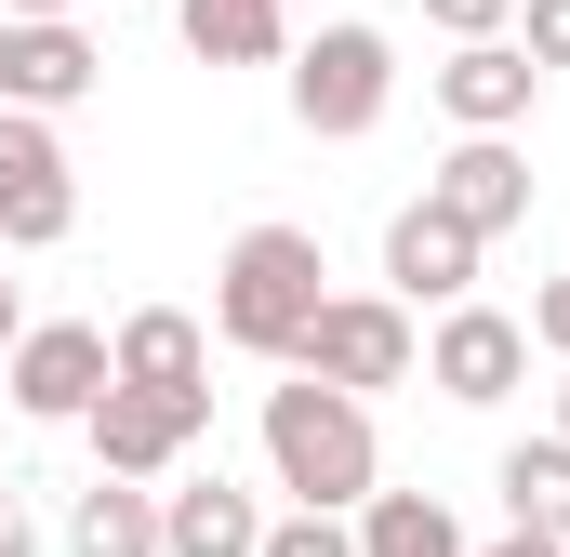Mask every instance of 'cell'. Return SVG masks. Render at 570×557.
<instances>
[{
    "mask_svg": "<svg viewBox=\"0 0 570 557\" xmlns=\"http://www.w3.org/2000/svg\"><path fill=\"white\" fill-rule=\"evenodd\" d=\"M531 345H558V359H570V278H544V292H531Z\"/></svg>",
    "mask_w": 570,
    "mask_h": 557,
    "instance_id": "22",
    "label": "cell"
},
{
    "mask_svg": "<svg viewBox=\"0 0 570 557\" xmlns=\"http://www.w3.org/2000/svg\"><path fill=\"white\" fill-rule=\"evenodd\" d=\"M438 40H491V27H518V0H412Z\"/></svg>",
    "mask_w": 570,
    "mask_h": 557,
    "instance_id": "21",
    "label": "cell"
},
{
    "mask_svg": "<svg viewBox=\"0 0 570 557\" xmlns=\"http://www.w3.org/2000/svg\"><path fill=\"white\" fill-rule=\"evenodd\" d=\"M518 372H531V319H504V305H438L425 332V385L438 399H464V412H491V399H518Z\"/></svg>",
    "mask_w": 570,
    "mask_h": 557,
    "instance_id": "7",
    "label": "cell"
},
{
    "mask_svg": "<svg viewBox=\"0 0 570 557\" xmlns=\"http://www.w3.org/2000/svg\"><path fill=\"white\" fill-rule=\"evenodd\" d=\"M292 372L385 399V385H412V372H425V332H412V305H399V292H318V319H305Z\"/></svg>",
    "mask_w": 570,
    "mask_h": 557,
    "instance_id": "4",
    "label": "cell"
},
{
    "mask_svg": "<svg viewBox=\"0 0 570 557\" xmlns=\"http://www.w3.org/2000/svg\"><path fill=\"white\" fill-rule=\"evenodd\" d=\"M253 557H358V531L332 518V505H292V518H266V545Z\"/></svg>",
    "mask_w": 570,
    "mask_h": 557,
    "instance_id": "19",
    "label": "cell"
},
{
    "mask_svg": "<svg viewBox=\"0 0 570 557\" xmlns=\"http://www.w3.org/2000/svg\"><path fill=\"white\" fill-rule=\"evenodd\" d=\"M318 240L305 226H239L226 240V266H213V332L239 345V359H279L292 372V345H305V319H318Z\"/></svg>",
    "mask_w": 570,
    "mask_h": 557,
    "instance_id": "2",
    "label": "cell"
},
{
    "mask_svg": "<svg viewBox=\"0 0 570 557\" xmlns=\"http://www.w3.org/2000/svg\"><path fill=\"white\" fill-rule=\"evenodd\" d=\"M266 465H279L292 505L358 518V505H372V478H385V451H372V399H358V385H318V372L266 385Z\"/></svg>",
    "mask_w": 570,
    "mask_h": 557,
    "instance_id": "1",
    "label": "cell"
},
{
    "mask_svg": "<svg viewBox=\"0 0 570 557\" xmlns=\"http://www.w3.org/2000/svg\"><path fill=\"white\" fill-rule=\"evenodd\" d=\"M199 424H213V385H120L107 372V399L80 412V438H94L107 478H173L199 451Z\"/></svg>",
    "mask_w": 570,
    "mask_h": 557,
    "instance_id": "5",
    "label": "cell"
},
{
    "mask_svg": "<svg viewBox=\"0 0 570 557\" xmlns=\"http://www.w3.org/2000/svg\"><path fill=\"white\" fill-rule=\"evenodd\" d=\"M491 491H504V518H518V531H558V545H570V438H558V424H544V438H518V451L491 465Z\"/></svg>",
    "mask_w": 570,
    "mask_h": 557,
    "instance_id": "17",
    "label": "cell"
},
{
    "mask_svg": "<svg viewBox=\"0 0 570 557\" xmlns=\"http://www.w3.org/2000/svg\"><path fill=\"white\" fill-rule=\"evenodd\" d=\"M266 545V505L239 478H173L159 491V557H253Z\"/></svg>",
    "mask_w": 570,
    "mask_h": 557,
    "instance_id": "13",
    "label": "cell"
},
{
    "mask_svg": "<svg viewBox=\"0 0 570 557\" xmlns=\"http://www.w3.org/2000/svg\"><path fill=\"white\" fill-rule=\"evenodd\" d=\"M464 557H570L558 531H504V545H464Z\"/></svg>",
    "mask_w": 570,
    "mask_h": 557,
    "instance_id": "24",
    "label": "cell"
},
{
    "mask_svg": "<svg viewBox=\"0 0 570 557\" xmlns=\"http://www.w3.org/2000/svg\"><path fill=\"white\" fill-rule=\"evenodd\" d=\"M0 557H40V531H27V505H13V478H0Z\"/></svg>",
    "mask_w": 570,
    "mask_h": 557,
    "instance_id": "23",
    "label": "cell"
},
{
    "mask_svg": "<svg viewBox=\"0 0 570 557\" xmlns=\"http://www.w3.org/2000/svg\"><path fill=\"white\" fill-rule=\"evenodd\" d=\"M425 199L451 213V226H478V240L531 226V159H518V134H464V146L425 173Z\"/></svg>",
    "mask_w": 570,
    "mask_h": 557,
    "instance_id": "10",
    "label": "cell"
},
{
    "mask_svg": "<svg viewBox=\"0 0 570 557\" xmlns=\"http://www.w3.org/2000/svg\"><path fill=\"white\" fill-rule=\"evenodd\" d=\"M13 332H27V305H13V278H0V359H13Z\"/></svg>",
    "mask_w": 570,
    "mask_h": 557,
    "instance_id": "25",
    "label": "cell"
},
{
    "mask_svg": "<svg viewBox=\"0 0 570 557\" xmlns=\"http://www.w3.org/2000/svg\"><path fill=\"white\" fill-rule=\"evenodd\" d=\"M80 226V186H67V134L40 107H0V253H53Z\"/></svg>",
    "mask_w": 570,
    "mask_h": 557,
    "instance_id": "6",
    "label": "cell"
},
{
    "mask_svg": "<svg viewBox=\"0 0 570 557\" xmlns=\"http://www.w3.org/2000/svg\"><path fill=\"white\" fill-rule=\"evenodd\" d=\"M173 40L199 67H279L292 53V0H173Z\"/></svg>",
    "mask_w": 570,
    "mask_h": 557,
    "instance_id": "14",
    "label": "cell"
},
{
    "mask_svg": "<svg viewBox=\"0 0 570 557\" xmlns=\"http://www.w3.org/2000/svg\"><path fill=\"white\" fill-rule=\"evenodd\" d=\"M0 53H13V13H0Z\"/></svg>",
    "mask_w": 570,
    "mask_h": 557,
    "instance_id": "28",
    "label": "cell"
},
{
    "mask_svg": "<svg viewBox=\"0 0 570 557\" xmlns=\"http://www.w3.org/2000/svg\"><path fill=\"white\" fill-rule=\"evenodd\" d=\"M358 557H464V518L438 491H372L358 505Z\"/></svg>",
    "mask_w": 570,
    "mask_h": 557,
    "instance_id": "18",
    "label": "cell"
},
{
    "mask_svg": "<svg viewBox=\"0 0 570 557\" xmlns=\"http://www.w3.org/2000/svg\"><path fill=\"white\" fill-rule=\"evenodd\" d=\"M292 120L318 146H358L385 107H399V40L385 27H318V40H292Z\"/></svg>",
    "mask_w": 570,
    "mask_h": 557,
    "instance_id": "3",
    "label": "cell"
},
{
    "mask_svg": "<svg viewBox=\"0 0 570 557\" xmlns=\"http://www.w3.org/2000/svg\"><path fill=\"white\" fill-rule=\"evenodd\" d=\"M94 80H107V53L80 40V13H27V27H13V53H0V107H40V120H53V107H80Z\"/></svg>",
    "mask_w": 570,
    "mask_h": 557,
    "instance_id": "12",
    "label": "cell"
},
{
    "mask_svg": "<svg viewBox=\"0 0 570 557\" xmlns=\"http://www.w3.org/2000/svg\"><path fill=\"white\" fill-rule=\"evenodd\" d=\"M0 13H13V27H27V13H80V0H0Z\"/></svg>",
    "mask_w": 570,
    "mask_h": 557,
    "instance_id": "26",
    "label": "cell"
},
{
    "mask_svg": "<svg viewBox=\"0 0 570 557\" xmlns=\"http://www.w3.org/2000/svg\"><path fill=\"white\" fill-rule=\"evenodd\" d=\"M518 53L558 80V67H570V0H518Z\"/></svg>",
    "mask_w": 570,
    "mask_h": 557,
    "instance_id": "20",
    "label": "cell"
},
{
    "mask_svg": "<svg viewBox=\"0 0 570 557\" xmlns=\"http://www.w3.org/2000/svg\"><path fill=\"white\" fill-rule=\"evenodd\" d=\"M67 557H159V478H107L67 505Z\"/></svg>",
    "mask_w": 570,
    "mask_h": 557,
    "instance_id": "16",
    "label": "cell"
},
{
    "mask_svg": "<svg viewBox=\"0 0 570 557\" xmlns=\"http://www.w3.org/2000/svg\"><path fill=\"white\" fill-rule=\"evenodd\" d=\"M558 438H570V385H558Z\"/></svg>",
    "mask_w": 570,
    "mask_h": 557,
    "instance_id": "27",
    "label": "cell"
},
{
    "mask_svg": "<svg viewBox=\"0 0 570 557\" xmlns=\"http://www.w3.org/2000/svg\"><path fill=\"white\" fill-rule=\"evenodd\" d=\"M478 253H491L478 226H451L438 199H412V213L385 226V292H399V305H464V292H478Z\"/></svg>",
    "mask_w": 570,
    "mask_h": 557,
    "instance_id": "11",
    "label": "cell"
},
{
    "mask_svg": "<svg viewBox=\"0 0 570 557\" xmlns=\"http://www.w3.org/2000/svg\"><path fill=\"white\" fill-rule=\"evenodd\" d=\"M531 107H544V67L518 53V27L451 40V67H438V120H451V134H518Z\"/></svg>",
    "mask_w": 570,
    "mask_h": 557,
    "instance_id": "9",
    "label": "cell"
},
{
    "mask_svg": "<svg viewBox=\"0 0 570 557\" xmlns=\"http://www.w3.org/2000/svg\"><path fill=\"white\" fill-rule=\"evenodd\" d=\"M0 372H13V412L27 424H80L107 399V332H94V319H27Z\"/></svg>",
    "mask_w": 570,
    "mask_h": 557,
    "instance_id": "8",
    "label": "cell"
},
{
    "mask_svg": "<svg viewBox=\"0 0 570 557\" xmlns=\"http://www.w3.org/2000/svg\"><path fill=\"white\" fill-rule=\"evenodd\" d=\"M107 372H120V385H199V372H213V332H199L186 305H134V319L107 332Z\"/></svg>",
    "mask_w": 570,
    "mask_h": 557,
    "instance_id": "15",
    "label": "cell"
}]
</instances>
